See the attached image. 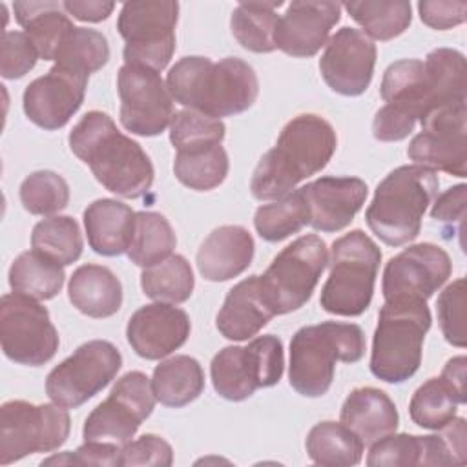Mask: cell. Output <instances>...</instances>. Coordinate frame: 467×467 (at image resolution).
Listing matches in <instances>:
<instances>
[{"label":"cell","mask_w":467,"mask_h":467,"mask_svg":"<svg viewBox=\"0 0 467 467\" xmlns=\"http://www.w3.org/2000/svg\"><path fill=\"white\" fill-rule=\"evenodd\" d=\"M343 7L370 40H392L405 33L412 22V7L405 0L348 2Z\"/></svg>","instance_id":"38"},{"label":"cell","mask_w":467,"mask_h":467,"mask_svg":"<svg viewBox=\"0 0 467 467\" xmlns=\"http://www.w3.org/2000/svg\"><path fill=\"white\" fill-rule=\"evenodd\" d=\"M122 449L108 441H86L77 451L53 454L42 460V465H120Z\"/></svg>","instance_id":"48"},{"label":"cell","mask_w":467,"mask_h":467,"mask_svg":"<svg viewBox=\"0 0 467 467\" xmlns=\"http://www.w3.org/2000/svg\"><path fill=\"white\" fill-rule=\"evenodd\" d=\"M166 88L186 109L219 120L246 111L259 95L254 67L235 57L219 62L208 57H184L170 67Z\"/></svg>","instance_id":"3"},{"label":"cell","mask_w":467,"mask_h":467,"mask_svg":"<svg viewBox=\"0 0 467 467\" xmlns=\"http://www.w3.org/2000/svg\"><path fill=\"white\" fill-rule=\"evenodd\" d=\"M67 296L71 305L88 317L102 319L122 306V285L106 266L82 265L69 277Z\"/></svg>","instance_id":"28"},{"label":"cell","mask_w":467,"mask_h":467,"mask_svg":"<svg viewBox=\"0 0 467 467\" xmlns=\"http://www.w3.org/2000/svg\"><path fill=\"white\" fill-rule=\"evenodd\" d=\"M440 179L434 170L405 164L392 170L376 188L365 219L372 234L389 246L414 241L421 217L438 195Z\"/></svg>","instance_id":"4"},{"label":"cell","mask_w":467,"mask_h":467,"mask_svg":"<svg viewBox=\"0 0 467 467\" xmlns=\"http://www.w3.org/2000/svg\"><path fill=\"white\" fill-rule=\"evenodd\" d=\"M20 202L33 215L58 213L69 202V186L57 171H33L20 184Z\"/></svg>","instance_id":"44"},{"label":"cell","mask_w":467,"mask_h":467,"mask_svg":"<svg viewBox=\"0 0 467 467\" xmlns=\"http://www.w3.org/2000/svg\"><path fill=\"white\" fill-rule=\"evenodd\" d=\"M274 316L263 297L259 275H250L230 288L217 312L215 327L226 339L246 341L257 336Z\"/></svg>","instance_id":"25"},{"label":"cell","mask_w":467,"mask_h":467,"mask_svg":"<svg viewBox=\"0 0 467 467\" xmlns=\"http://www.w3.org/2000/svg\"><path fill=\"white\" fill-rule=\"evenodd\" d=\"M420 18L425 26L432 29H451L465 22L467 4L465 2H431L423 0L418 4Z\"/></svg>","instance_id":"50"},{"label":"cell","mask_w":467,"mask_h":467,"mask_svg":"<svg viewBox=\"0 0 467 467\" xmlns=\"http://www.w3.org/2000/svg\"><path fill=\"white\" fill-rule=\"evenodd\" d=\"M109 60L108 38L89 27H73L60 44L55 62L57 66L69 67L73 71L91 75L106 66Z\"/></svg>","instance_id":"42"},{"label":"cell","mask_w":467,"mask_h":467,"mask_svg":"<svg viewBox=\"0 0 467 467\" xmlns=\"http://www.w3.org/2000/svg\"><path fill=\"white\" fill-rule=\"evenodd\" d=\"M71 151L95 179L124 199L142 197L153 184V164L139 142L120 133L104 111H88L69 133Z\"/></svg>","instance_id":"2"},{"label":"cell","mask_w":467,"mask_h":467,"mask_svg":"<svg viewBox=\"0 0 467 467\" xmlns=\"http://www.w3.org/2000/svg\"><path fill=\"white\" fill-rule=\"evenodd\" d=\"M308 223L310 212L301 188L290 192L275 202L259 206L254 215V226L257 234L268 243L283 241L288 235L297 234Z\"/></svg>","instance_id":"41"},{"label":"cell","mask_w":467,"mask_h":467,"mask_svg":"<svg viewBox=\"0 0 467 467\" xmlns=\"http://www.w3.org/2000/svg\"><path fill=\"white\" fill-rule=\"evenodd\" d=\"M337 148V137L328 120L301 113L288 120L277 142L254 170L250 192L259 201L288 195L301 181L321 171Z\"/></svg>","instance_id":"1"},{"label":"cell","mask_w":467,"mask_h":467,"mask_svg":"<svg viewBox=\"0 0 467 467\" xmlns=\"http://www.w3.org/2000/svg\"><path fill=\"white\" fill-rule=\"evenodd\" d=\"M339 418L365 445L396 432L400 423L394 401L376 387L354 389L343 401Z\"/></svg>","instance_id":"26"},{"label":"cell","mask_w":467,"mask_h":467,"mask_svg":"<svg viewBox=\"0 0 467 467\" xmlns=\"http://www.w3.org/2000/svg\"><path fill=\"white\" fill-rule=\"evenodd\" d=\"M228 155L221 144H202L179 150L173 161V173L181 184L195 192L217 188L228 175Z\"/></svg>","instance_id":"33"},{"label":"cell","mask_w":467,"mask_h":467,"mask_svg":"<svg viewBox=\"0 0 467 467\" xmlns=\"http://www.w3.org/2000/svg\"><path fill=\"white\" fill-rule=\"evenodd\" d=\"M423 66L431 99L429 113L440 108L465 104V57L460 51L438 47L427 55Z\"/></svg>","instance_id":"32"},{"label":"cell","mask_w":467,"mask_h":467,"mask_svg":"<svg viewBox=\"0 0 467 467\" xmlns=\"http://www.w3.org/2000/svg\"><path fill=\"white\" fill-rule=\"evenodd\" d=\"M31 248L62 266L73 265L84 248L78 223L69 215H53L36 223L31 232Z\"/></svg>","instance_id":"40"},{"label":"cell","mask_w":467,"mask_h":467,"mask_svg":"<svg viewBox=\"0 0 467 467\" xmlns=\"http://www.w3.org/2000/svg\"><path fill=\"white\" fill-rule=\"evenodd\" d=\"M173 463L171 445L157 434H142L135 441L122 447L120 465H161L170 467Z\"/></svg>","instance_id":"49"},{"label":"cell","mask_w":467,"mask_h":467,"mask_svg":"<svg viewBox=\"0 0 467 467\" xmlns=\"http://www.w3.org/2000/svg\"><path fill=\"white\" fill-rule=\"evenodd\" d=\"M224 135L226 128L219 119L193 109L177 111L170 122V140L177 151L202 144H221Z\"/></svg>","instance_id":"45"},{"label":"cell","mask_w":467,"mask_h":467,"mask_svg":"<svg viewBox=\"0 0 467 467\" xmlns=\"http://www.w3.org/2000/svg\"><path fill=\"white\" fill-rule=\"evenodd\" d=\"M438 321L447 343L463 348L465 334V279L460 277L447 285L436 301Z\"/></svg>","instance_id":"46"},{"label":"cell","mask_w":467,"mask_h":467,"mask_svg":"<svg viewBox=\"0 0 467 467\" xmlns=\"http://www.w3.org/2000/svg\"><path fill=\"white\" fill-rule=\"evenodd\" d=\"M0 341L7 359L27 367L47 363L60 343L47 308L16 292L0 299Z\"/></svg>","instance_id":"13"},{"label":"cell","mask_w":467,"mask_h":467,"mask_svg":"<svg viewBox=\"0 0 467 467\" xmlns=\"http://www.w3.org/2000/svg\"><path fill=\"white\" fill-rule=\"evenodd\" d=\"M379 93L387 106L414 122L421 120L431 109L425 66L416 58H403L390 64L383 73Z\"/></svg>","instance_id":"29"},{"label":"cell","mask_w":467,"mask_h":467,"mask_svg":"<svg viewBox=\"0 0 467 467\" xmlns=\"http://www.w3.org/2000/svg\"><path fill=\"white\" fill-rule=\"evenodd\" d=\"M66 407L35 405L24 400L5 401L0 409V465H9L35 452H51L69 436Z\"/></svg>","instance_id":"10"},{"label":"cell","mask_w":467,"mask_h":467,"mask_svg":"<svg viewBox=\"0 0 467 467\" xmlns=\"http://www.w3.org/2000/svg\"><path fill=\"white\" fill-rule=\"evenodd\" d=\"M177 244L170 221L157 212H137L128 257L137 266L148 268L168 259Z\"/></svg>","instance_id":"37"},{"label":"cell","mask_w":467,"mask_h":467,"mask_svg":"<svg viewBox=\"0 0 467 467\" xmlns=\"http://www.w3.org/2000/svg\"><path fill=\"white\" fill-rule=\"evenodd\" d=\"M122 367L119 348L104 339L80 345L46 378L47 398L66 409H77L99 394Z\"/></svg>","instance_id":"12"},{"label":"cell","mask_w":467,"mask_h":467,"mask_svg":"<svg viewBox=\"0 0 467 467\" xmlns=\"http://www.w3.org/2000/svg\"><path fill=\"white\" fill-rule=\"evenodd\" d=\"M67 15L82 22H102L106 20L113 9V2H100V0H66L62 2Z\"/></svg>","instance_id":"52"},{"label":"cell","mask_w":467,"mask_h":467,"mask_svg":"<svg viewBox=\"0 0 467 467\" xmlns=\"http://www.w3.org/2000/svg\"><path fill=\"white\" fill-rule=\"evenodd\" d=\"M190 330L192 323L182 308L157 301L131 314L126 337L137 356L162 359L186 343Z\"/></svg>","instance_id":"21"},{"label":"cell","mask_w":467,"mask_h":467,"mask_svg":"<svg viewBox=\"0 0 467 467\" xmlns=\"http://www.w3.org/2000/svg\"><path fill=\"white\" fill-rule=\"evenodd\" d=\"M376 44L359 29L341 27L325 46L319 71L327 86L345 97H358L372 82Z\"/></svg>","instance_id":"19"},{"label":"cell","mask_w":467,"mask_h":467,"mask_svg":"<svg viewBox=\"0 0 467 467\" xmlns=\"http://www.w3.org/2000/svg\"><path fill=\"white\" fill-rule=\"evenodd\" d=\"M310 212V226L317 232L347 228L368 195L359 177H319L301 188Z\"/></svg>","instance_id":"23"},{"label":"cell","mask_w":467,"mask_h":467,"mask_svg":"<svg viewBox=\"0 0 467 467\" xmlns=\"http://www.w3.org/2000/svg\"><path fill=\"white\" fill-rule=\"evenodd\" d=\"M62 265L44 257L42 254L29 250L22 252L9 268V286L13 292L46 301L55 297L64 286Z\"/></svg>","instance_id":"35"},{"label":"cell","mask_w":467,"mask_h":467,"mask_svg":"<svg viewBox=\"0 0 467 467\" xmlns=\"http://www.w3.org/2000/svg\"><path fill=\"white\" fill-rule=\"evenodd\" d=\"M427 301H385L374 330L370 372L385 383H403L421 365L425 334L431 328Z\"/></svg>","instance_id":"6"},{"label":"cell","mask_w":467,"mask_h":467,"mask_svg":"<svg viewBox=\"0 0 467 467\" xmlns=\"http://www.w3.org/2000/svg\"><path fill=\"white\" fill-rule=\"evenodd\" d=\"M142 292L159 303H184L190 299L195 277L186 257L175 254L168 259L148 266L140 274Z\"/></svg>","instance_id":"39"},{"label":"cell","mask_w":467,"mask_h":467,"mask_svg":"<svg viewBox=\"0 0 467 467\" xmlns=\"http://www.w3.org/2000/svg\"><path fill=\"white\" fill-rule=\"evenodd\" d=\"M449 254L432 243H420L390 257L383 270L381 290L385 301H427L449 277Z\"/></svg>","instance_id":"18"},{"label":"cell","mask_w":467,"mask_h":467,"mask_svg":"<svg viewBox=\"0 0 467 467\" xmlns=\"http://www.w3.org/2000/svg\"><path fill=\"white\" fill-rule=\"evenodd\" d=\"M283 2H243L230 18L232 35L248 51L270 53L275 47V31L279 15L275 13Z\"/></svg>","instance_id":"36"},{"label":"cell","mask_w":467,"mask_h":467,"mask_svg":"<svg viewBox=\"0 0 467 467\" xmlns=\"http://www.w3.org/2000/svg\"><path fill=\"white\" fill-rule=\"evenodd\" d=\"M151 379L139 370L124 374L113 385L109 396L99 403L84 421L86 441H108L124 447L131 441L140 423L155 409Z\"/></svg>","instance_id":"14"},{"label":"cell","mask_w":467,"mask_h":467,"mask_svg":"<svg viewBox=\"0 0 467 467\" xmlns=\"http://www.w3.org/2000/svg\"><path fill=\"white\" fill-rule=\"evenodd\" d=\"M308 458L317 465H358L363 458L365 443L345 423L319 421L305 441Z\"/></svg>","instance_id":"34"},{"label":"cell","mask_w":467,"mask_h":467,"mask_svg":"<svg viewBox=\"0 0 467 467\" xmlns=\"http://www.w3.org/2000/svg\"><path fill=\"white\" fill-rule=\"evenodd\" d=\"M84 228L91 250L115 257L128 252L135 212L117 199H97L84 210Z\"/></svg>","instance_id":"27"},{"label":"cell","mask_w":467,"mask_h":467,"mask_svg":"<svg viewBox=\"0 0 467 467\" xmlns=\"http://www.w3.org/2000/svg\"><path fill=\"white\" fill-rule=\"evenodd\" d=\"M467 106L456 104L425 115L421 131L410 140L407 155L420 166L454 177L467 173Z\"/></svg>","instance_id":"17"},{"label":"cell","mask_w":467,"mask_h":467,"mask_svg":"<svg viewBox=\"0 0 467 467\" xmlns=\"http://www.w3.org/2000/svg\"><path fill=\"white\" fill-rule=\"evenodd\" d=\"M252 234L239 224L215 228L197 250L199 274L212 283L230 281L241 275L254 259Z\"/></svg>","instance_id":"24"},{"label":"cell","mask_w":467,"mask_h":467,"mask_svg":"<svg viewBox=\"0 0 467 467\" xmlns=\"http://www.w3.org/2000/svg\"><path fill=\"white\" fill-rule=\"evenodd\" d=\"M283 370V343L272 334L259 336L246 347H224L210 363L213 389L228 401H243L257 389L279 383Z\"/></svg>","instance_id":"9"},{"label":"cell","mask_w":467,"mask_h":467,"mask_svg":"<svg viewBox=\"0 0 467 467\" xmlns=\"http://www.w3.org/2000/svg\"><path fill=\"white\" fill-rule=\"evenodd\" d=\"M38 58V51L26 33L4 31L0 44V75L4 78L15 80L24 77L35 67Z\"/></svg>","instance_id":"47"},{"label":"cell","mask_w":467,"mask_h":467,"mask_svg":"<svg viewBox=\"0 0 467 467\" xmlns=\"http://www.w3.org/2000/svg\"><path fill=\"white\" fill-rule=\"evenodd\" d=\"M337 2H292L279 16L275 47L297 58L314 57L327 46L330 29L341 18Z\"/></svg>","instance_id":"22"},{"label":"cell","mask_w":467,"mask_h":467,"mask_svg":"<svg viewBox=\"0 0 467 467\" xmlns=\"http://www.w3.org/2000/svg\"><path fill=\"white\" fill-rule=\"evenodd\" d=\"M151 387L157 401L166 407H184L204 390V372L192 356H173L153 368Z\"/></svg>","instance_id":"31"},{"label":"cell","mask_w":467,"mask_h":467,"mask_svg":"<svg viewBox=\"0 0 467 467\" xmlns=\"http://www.w3.org/2000/svg\"><path fill=\"white\" fill-rule=\"evenodd\" d=\"M365 354V334L356 323L325 321L299 328L290 341V387L306 398H321L334 381L336 361L356 363Z\"/></svg>","instance_id":"5"},{"label":"cell","mask_w":467,"mask_h":467,"mask_svg":"<svg viewBox=\"0 0 467 467\" xmlns=\"http://www.w3.org/2000/svg\"><path fill=\"white\" fill-rule=\"evenodd\" d=\"M15 18L42 60H55L66 35L75 27L62 2H15Z\"/></svg>","instance_id":"30"},{"label":"cell","mask_w":467,"mask_h":467,"mask_svg":"<svg viewBox=\"0 0 467 467\" xmlns=\"http://www.w3.org/2000/svg\"><path fill=\"white\" fill-rule=\"evenodd\" d=\"M120 124L139 137L161 135L173 119V99L159 71L124 64L117 75Z\"/></svg>","instance_id":"16"},{"label":"cell","mask_w":467,"mask_h":467,"mask_svg":"<svg viewBox=\"0 0 467 467\" xmlns=\"http://www.w3.org/2000/svg\"><path fill=\"white\" fill-rule=\"evenodd\" d=\"M327 265V244L316 234L297 237L285 246L259 275L261 292L270 310L283 316L306 305Z\"/></svg>","instance_id":"8"},{"label":"cell","mask_w":467,"mask_h":467,"mask_svg":"<svg viewBox=\"0 0 467 467\" xmlns=\"http://www.w3.org/2000/svg\"><path fill=\"white\" fill-rule=\"evenodd\" d=\"M179 4L171 0L126 2L117 18L124 38V64L162 71L175 51Z\"/></svg>","instance_id":"11"},{"label":"cell","mask_w":467,"mask_h":467,"mask_svg":"<svg viewBox=\"0 0 467 467\" xmlns=\"http://www.w3.org/2000/svg\"><path fill=\"white\" fill-rule=\"evenodd\" d=\"M440 434H387L370 445L367 465L370 467H409V465H463L465 452V420L452 418L438 429Z\"/></svg>","instance_id":"15"},{"label":"cell","mask_w":467,"mask_h":467,"mask_svg":"<svg viewBox=\"0 0 467 467\" xmlns=\"http://www.w3.org/2000/svg\"><path fill=\"white\" fill-rule=\"evenodd\" d=\"M88 75L64 66H53L44 77L35 78L24 91L26 117L42 130L64 128L84 102Z\"/></svg>","instance_id":"20"},{"label":"cell","mask_w":467,"mask_h":467,"mask_svg":"<svg viewBox=\"0 0 467 467\" xmlns=\"http://www.w3.org/2000/svg\"><path fill=\"white\" fill-rule=\"evenodd\" d=\"M465 204H467V186L456 184V186L445 190L436 199V202L432 204V210H431V217L434 221L447 224L451 230H452V224H458L460 230H463Z\"/></svg>","instance_id":"51"},{"label":"cell","mask_w":467,"mask_h":467,"mask_svg":"<svg viewBox=\"0 0 467 467\" xmlns=\"http://www.w3.org/2000/svg\"><path fill=\"white\" fill-rule=\"evenodd\" d=\"M381 250L361 230H352L332 243L330 274L321 288L319 305L325 312L361 316L374 294Z\"/></svg>","instance_id":"7"},{"label":"cell","mask_w":467,"mask_h":467,"mask_svg":"<svg viewBox=\"0 0 467 467\" xmlns=\"http://www.w3.org/2000/svg\"><path fill=\"white\" fill-rule=\"evenodd\" d=\"M465 365H467L465 356L451 358L445 363V367L441 370V376H440L452 389V392L456 394V398L460 400L462 405L467 401V396H465Z\"/></svg>","instance_id":"53"},{"label":"cell","mask_w":467,"mask_h":467,"mask_svg":"<svg viewBox=\"0 0 467 467\" xmlns=\"http://www.w3.org/2000/svg\"><path fill=\"white\" fill-rule=\"evenodd\" d=\"M458 405L452 389L441 378H431L412 394L409 412L418 427L438 431L456 416Z\"/></svg>","instance_id":"43"}]
</instances>
